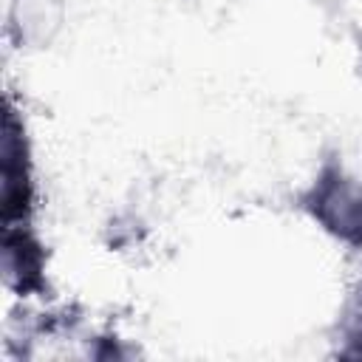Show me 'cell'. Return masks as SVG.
Wrapping results in <instances>:
<instances>
[{"mask_svg": "<svg viewBox=\"0 0 362 362\" xmlns=\"http://www.w3.org/2000/svg\"><path fill=\"white\" fill-rule=\"evenodd\" d=\"M305 206L325 232L362 246V181L342 170H325L305 195Z\"/></svg>", "mask_w": 362, "mask_h": 362, "instance_id": "cell-1", "label": "cell"}, {"mask_svg": "<svg viewBox=\"0 0 362 362\" xmlns=\"http://www.w3.org/2000/svg\"><path fill=\"white\" fill-rule=\"evenodd\" d=\"M3 178H0V209H3V226L25 223L34 206V175H31V158H28V139L23 130V122L11 107H6L3 116Z\"/></svg>", "mask_w": 362, "mask_h": 362, "instance_id": "cell-2", "label": "cell"}, {"mask_svg": "<svg viewBox=\"0 0 362 362\" xmlns=\"http://www.w3.org/2000/svg\"><path fill=\"white\" fill-rule=\"evenodd\" d=\"M62 23V0H11L6 11V28L17 48H48Z\"/></svg>", "mask_w": 362, "mask_h": 362, "instance_id": "cell-3", "label": "cell"}, {"mask_svg": "<svg viewBox=\"0 0 362 362\" xmlns=\"http://www.w3.org/2000/svg\"><path fill=\"white\" fill-rule=\"evenodd\" d=\"M42 246L25 232V223L3 226V274L6 286L31 291L42 277Z\"/></svg>", "mask_w": 362, "mask_h": 362, "instance_id": "cell-4", "label": "cell"}, {"mask_svg": "<svg viewBox=\"0 0 362 362\" xmlns=\"http://www.w3.org/2000/svg\"><path fill=\"white\" fill-rule=\"evenodd\" d=\"M339 325H342L345 342H351L354 345V354L362 356V286H356L351 291V297L345 300Z\"/></svg>", "mask_w": 362, "mask_h": 362, "instance_id": "cell-5", "label": "cell"}, {"mask_svg": "<svg viewBox=\"0 0 362 362\" xmlns=\"http://www.w3.org/2000/svg\"><path fill=\"white\" fill-rule=\"evenodd\" d=\"M359 71H362V42H359Z\"/></svg>", "mask_w": 362, "mask_h": 362, "instance_id": "cell-6", "label": "cell"}]
</instances>
